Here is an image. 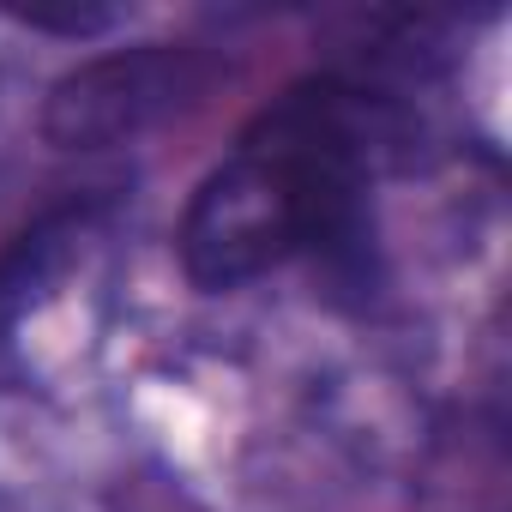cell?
<instances>
[{
  "mask_svg": "<svg viewBox=\"0 0 512 512\" xmlns=\"http://www.w3.org/2000/svg\"><path fill=\"white\" fill-rule=\"evenodd\" d=\"M181 91H187L181 49H121V55L85 61L79 73H67L49 91L43 133L67 151L115 145V139L139 133L151 115H163L169 103H181Z\"/></svg>",
  "mask_w": 512,
  "mask_h": 512,
  "instance_id": "obj_2",
  "label": "cell"
},
{
  "mask_svg": "<svg viewBox=\"0 0 512 512\" xmlns=\"http://www.w3.org/2000/svg\"><path fill=\"white\" fill-rule=\"evenodd\" d=\"M91 229V205H67L43 223H31L7 253H0V338L19 326L25 308H37V296L61 278V266L73 260V247Z\"/></svg>",
  "mask_w": 512,
  "mask_h": 512,
  "instance_id": "obj_3",
  "label": "cell"
},
{
  "mask_svg": "<svg viewBox=\"0 0 512 512\" xmlns=\"http://www.w3.org/2000/svg\"><path fill=\"white\" fill-rule=\"evenodd\" d=\"M386 103L350 79H302L260 109L181 211V272L199 290H241L272 266L356 235Z\"/></svg>",
  "mask_w": 512,
  "mask_h": 512,
  "instance_id": "obj_1",
  "label": "cell"
}]
</instances>
